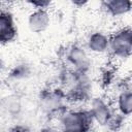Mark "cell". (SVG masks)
<instances>
[{"mask_svg":"<svg viewBox=\"0 0 132 132\" xmlns=\"http://www.w3.org/2000/svg\"><path fill=\"white\" fill-rule=\"evenodd\" d=\"M13 35V28L7 15L0 14V40H8Z\"/></svg>","mask_w":132,"mask_h":132,"instance_id":"6da1fadb","label":"cell"},{"mask_svg":"<svg viewBox=\"0 0 132 132\" xmlns=\"http://www.w3.org/2000/svg\"><path fill=\"white\" fill-rule=\"evenodd\" d=\"M35 5H39V6H44L45 4H47L48 0H31Z\"/></svg>","mask_w":132,"mask_h":132,"instance_id":"7a4b0ae2","label":"cell"}]
</instances>
